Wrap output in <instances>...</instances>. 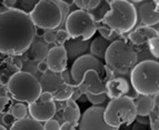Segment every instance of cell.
Listing matches in <instances>:
<instances>
[{"instance_id": "29", "label": "cell", "mask_w": 159, "mask_h": 130, "mask_svg": "<svg viewBox=\"0 0 159 130\" xmlns=\"http://www.w3.org/2000/svg\"><path fill=\"white\" fill-rule=\"evenodd\" d=\"M96 26H97V30H98L99 34H100V37L105 38V39H108V40H110L114 37L115 32L112 31L109 27H107L106 25H103V24L101 25V22H97Z\"/></svg>"}, {"instance_id": "23", "label": "cell", "mask_w": 159, "mask_h": 130, "mask_svg": "<svg viewBox=\"0 0 159 130\" xmlns=\"http://www.w3.org/2000/svg\"><path fill=\"white\" fill-rule=\"evenodd\" d=\"M48 49L47 45L43 43H34L31 46V50L29 52V56L31 57L32 60H39V61H43L45 59H47L48 56Z\"/></svg>"}, {"instance_id": "41", "label": "cell", "mask_w": 159, "mask_h": 130, "mask_svg": "<svg viewBox=\"0 0 159 130\" xmlns=\"http://www.w3.org/2000/svg\"><path fill=\"white\" fill-rule=\"evenodd\" d=\"M77 88H78V89L76 91H75V89H74V93H72V96H71V100H74V101L78 100V99H79L80 97L84 95V92L80 90V88L79 87H77Z\"/></svg>"}, {"instance_id": "3", "label": "cell", "mask_w": 159, "mask_h": 130, "mask_svg": "<svg viewBox=\"0 0 159 130\" xmlns=\"http://www.w3.org/2000/svg\"><path fill=\"white\" fill-rule=\"evenodd\" d=\"M103 59L106 61L105 66L111 72L126 74H129L137 65L138 56L134 47L127 40L117 39L110 43Z\"/></svg>"}, {"instance_id": "38", "label": "cell", "mask_w": 159, "mask_h": 130, "mask_svg": "<svg viewBox=\"0 0 159 130\" xmlns=\"http://www.w3.org/2000/svg\"><path fill=\"white\" fill-rule=\"evenodd\" d=\"M39 100H41L43 102H50V101H53V96L51 92L43 91L39 97Z\"/></svg>"}, {"instance_id": "11", "label": "cell", "mask_w": 159, "mask_h": 130, "mask_svg": "<svg viewBox=\"0 0 159 130\" xmlns=\"http://www.w3.org/2000/svg\"><path fill=\"white\" fill-rule=\"evenodd\" d=\"M105 89H106V95L108 98L116 99L120 97H128V98L135 100L138 98V93L135 90L131 91L129 83L124 78H111L105 83Z\"/></svg>"}, {"instance_id": "15", "label": "cell", "mask_w": 159, "mask_h": 130, "mask_svg": "<svg viewBox=\"0 0 159 130\" xmlns=\"http://www.w3.org/2000/svg\"><path fill=\"white\" fill-rule=\"evenodd\" d=\"M78 87L84 92V95H85V92L93 93V95H99V93L106 92L103 81L99 78L98 74L93 69L88 70L84 74L81 85L78 86Z\"/></svg>"}, {"instance_id": "39", "label": "cell", "mask_w": 159, "mask_h": 130, "mask_svg": "<svg viewBox=\"0 0 159 130\" xmlns=\"http://www.w3.org/2000/svg\"><path fill=\"white\" fill-rule=\"evenodd\" d=\"M37 69H38V71L41 72V74H46L47 71H49L48 65H47V62H46L45 60H43V61H40L39 64L37 65Z\"/></svg>"}, {"instance_id": "7", "label": "cell", "mask_w": 159, "mask_h": 130, "mask_svg": "<svg viewBox=\"0 0 159 130\" xmlns=\"http://www.w3.org/2000/svg\"><path fill=\"white\" fill-rule=\"evenodd\" d=\"M34 26L45 30H52L62 25L60 7L53 0H40L29 15Z\"/></svg>"}, {"instance_id": "36", "label": "cell", "mask_w": 159, "mask_h": 130, "mask_svg": "<svg viewBox=\"0 0 159 130\" xmlns=\"http://www.w3.org/2000/svg\"><path fill=\"white\" fill-rule=\"evenodd\" d=\"M43 39H45L46 43H53L56 41V32L51 31V30H47L43 36Z\"/></svg>"}, {"instance_id": "43", "label": "cell", "mask_w": 159, "mask_h": 130, "mask_svg": "<svg viewBox=\"0 0 159 130\" xmlns=\"http://www.w3.org/2000/svg\"><path fill=\"white\" fill-rule=\"evenodd\" d=\"M9 79H10V78H9L7 74H1V76H0V83L2 86H8Z\"/></svg>"}, {"instance_id": "48", "label": "cell", "mask_w": 159, "mask_h": 130, "mask_svg": "<svg viewBox=\"0 0 159 130\" xmlns=\"http://www.w3.org/2000/svg\"><path fill=\"white\" fill-rule=\"evenodd\" d=\"M0 130H7V129H6V128L3 127V126H1V125H0Z\"/></svg>"}, {"instance_id": "17", "label": "cell", "mask_w": 159, "mask_h": 130, "mask_svg": "<svg viewBox=\"0 0 159 130\" xmlns=\"http://www.w3.org/2000/svg\"><path fill=\"white\" fill-rule=\"evenodd\" d=\"M64 47L66 49L68 59L71 60L72 59L76 60L80 56H84V53L89 50V45L87 41H81L79 39H69Z\"/></svg>"}, {"instance_id": "44", "label": "cell", "mask_w": 159, "mask_h": 130, "mask_svg": "<svg viewBox=\"0 0 159 130\" xmlns=\"http://www.w3.org/2000/svg\"><path fill=\"white\" fill-rule=\"evenodd\" d=\"M45 34H46L45 29H41V28H38V27H36V28H34V35L37 36V37H43V38Z\"/></svg>"}, {"instance_id": "32", "label": "cell", "mask_w": 159, "mask_h": 130, "mask_svg": "<svg viewBox=\"0 0 159 130\" xmlns=\"http://www.w3.org/2000/svg\"><path fill=\"white\" fill-rule=\"evenodd\" d=\"M148 43L149 50H150L151 55H152L155 58H158V56H159V39H158V37L148 40V43Z\"/></svg>"}, {"instance_id": "47", "label": "cell", "mask_w": 159, "mask_h": 130, "mask_svg": "<svg viewBox=\"0 0 159 130\" xmlns=\"http://www.w3.org/2000/svg\"><path fill=\"white\" fill-rule=\"evenodd\" d=\"M8 9L6 8V6L3 5V1H0V13L1 12H5V11H7Z\"/></svg>"}, {"instance_id": "34", "label": "cell", "mask_w": 159, "mask_h": 130, "mask_svg": "<svg viewBox=\"0 0 159 130\" xmlns=\"http://www.w3.org/2000/svg\"><path fill=\"white\" fill-rule=\"evenodd\" d=\"M59 5V7H60V11H61V17H62V24H65V21H66L67 17H68L69 15V6L66 5L65 3V1L62 0V1H57Z\"/></svg>"}, {"instance_id": "2", "label": "cell", "mask_w": 159, "mask_h": 130, "mask_svg": "<svg viewBox=\"0 0 159 130\" xmlns=\"http://www.w3.org/2000/svg\"><path fill=\"white\" fill-rule=\"evenodd\" d=\"M109 10L101 19V24L106 25L116 34L129 32L137 24V10L133 2L126 0L108 1Z\"/></svg>"}, {"instance_id": "4", "label": "cell", "mask_w": 159, "mask_h": 130, "mask_svg": "<svg viewBox=\"0 0 159 130\" xmlns=\"http://www.w3.org/2000/svg\"><path fill=\"white\" fill-rule=\"evenodd\" d=\"M133 89L140 96H155L159 91V64L157 60H143L130 71Z\"/></svg>"}, {"instance_id": "33", "label": "cell", "mask_w": 159, "mask_h": 130, "mask_svg": "<svg viewBox=\"0 0 159 130\" xmlns=\"http://www.w3.org/2000/svg\"><path fill=\"white\" fill-rule=\"evenodd\" d=\"M69 39H70V37L65 29H60L56 32V41L59 43V46H64Z\"/></svg>"}, {"instance_id": "45", "label": "cell", "mask_w": 159, "mask_h": 130, "mask_svg": "<svg viewBox=\"0 0 159 130\" xmlns=\"http://www.w3.org/2000/svg\"><path fill=\"white\" fill-rule=\"evenodd\" d=\"M12 62H13V65H15V67H16L18 70L22 69V61L20 60V59H13Z\"/></svg>"}, {"instance_id": "24", "label": "cell", "mask_w": 159, "mask_h": 130, "mask_svg": "<svg viewBox=\"0 0 159 130\" xmlns=\"http://www.w3.org/2000/svg\"><path fill=\"white\" fill-rule=\"evenodd\" d=\"M74 88L75 87H72V86L62 83V85L52 93L53 100L67 101V100H69V99H71V96H72V93H74Z\"/></svg>"}, {"instance_id": "20", "label": "cell", "mask_w": 159, "mask_h": 130, "mask_svg": "<svg viewBox=\"0 0 159 130\" xmlns=\"http://www.w3.org/2000/svg\"><path fill=\"white\" fill-rule=\"evenodd\" d=\"M135 106L138 117H148V114L154 110V99L149 96H141Z\"/></svg>"}, {"instance_id": "14", "label": "cell", "mask_w": 159, "mask_h": 130, "mask_svg": "<svg viewBox=\"0 0 159 130\" xmlns=\"http://www.w3.org/2000/svg\"><path fill=\"white\" fill-rule=\"evenodd\" d=\"M140 6L138 8L139 17L141 19V22L143 26L152 27L158 24L159 21V1L154 0V1H143L139 2Z\"/></svg>"}, {"instance_id": "9", "label": "cell", "mask_w": 159, "mask_h": 130, "mask_svg": "<svg viewBox=\"0 0 159 130\" xmlns=\"http://www.w3.org/2000/svg\"><path fill=\"white\" fill-rule=\"evenodd\" d=\"M90 69L95 70L102 81L107 80L112 74V72L100 60L91 55H84L74 61L70 69V76H71L74 87H78L81 85L84 74Z\"/></svg>"}, {"instance_id": "37", "label": "cell", "mask_w": 159, "mask_h": 130, "mask_svg": "<svg viewBox=\"0 0 159 130\" xmlns=\"http://www.w3.org/2000/svg\"><path fill=\"white\" fill-rule=\"evenodd\" d=\"M2 121L5 125L7 126H12L15 122H16V119H15V117H13L12 114H10V112H8V114H3V117H2Z\"/></svg>"}, {"instance_id": "30", "label": "cell", "mask_w": 159, "mask_h": 130, "mask_svg": "<svg viewBox=\"0 0 159 130\" xmlns=\"http://www.w3.org/2000/svg\"><path fill=\"white\" fill-rule=\"evenodd\" d=\"M12 108V101L7 96H0V112L8 114Z\"/></svg>"}, {"instance_id": "31", "label": "cell", "mask_w": 159, "mask_h": 130, "mask_svg": "<svg viewBox=\"0 0 159 130\" xmlns=\"http://www.w3.org/2000/svg\"><path fill=\"white\" fill-rule=\"evenodd\" d=\"M148 120H149V126H150V130H159V112L158 111H152L148 114Z\"/></svg>"}, {"instance_id": "10", "label": "cell", "mask_w": 159, "mask_h": 130, "mask_svg": "<svg viewBox=\"0 0 159 130\" xmlns=\"http://www.w3.org/2000/svg\"><path fill=\"white\" fill-rule=\"evenodd\" d=\"M103 110L101 106H93L88 108L81 114L78 123L79 130H119L118 128H111L103 120Z\"/></svg>"}, {"instance_id": "26", "label": "cell", "mask_w": 159, "mask_h": 130, "mask_svg": "<svg viewBox=\"0 0 159 130\" xmlns=\"http://www.w3.org/2000/svg\"><path fill=\"white\" fill-rule=\"evenodd\" d=\"M74 3L79 8V10L89 12L97 8L100 5V1L99 0H75Z\"/></svg>"}, {"instance_id": "16", "label": "cell", "mask_w": 159, "mask_h": 130, "mask_svg": "<svg viewBox=\"0 0 159 130\" xmlns=\"http://www.w3.org/2000/svg\"><path fill=\"white\" fill-rule=\"evenodd\" d=\"M156 37H158V31L152 27L146 26L138 27L128 35V39L135 46H143L148 43V40Z\"/></svg>"}, {"instance_id": "28", "label": "cell", "mask_w": 159, "mask_h": 130, "mask_svg": "<svg viewBox=\"0 0 159 130\" xmlns=\"http://www.w3.org/2000/svg\"><path fill=\"white\" fill-rule=\"evenodd\" d=\"M85 97L87 98V100L89 102L93 105V106H100V105L105 104L107 101V95L105 93H99V95H93V93L85 92Z\"/></svg>"}, {"instance_id": "21", "label": "cell", "mask_w": 159, "mask_h": 130, "mask_svg": "<svg viewBox=\"0 0 159 130\" xmlns=\"http://www.w3.org/2000/svg\"><path fill=\"white\" fill-rule=\"evenodd\" d=\"M110 45V41L108 39H105L102 37H97L93 43H90V53L91 56H93L95 58H97L98 60L100 59H103L105 57V52H106L107 48Z\"/></svg>"}, {"instance_id": "18", "label": "cell", "mask_w": 159, "mask_h": 130, "mask_svg": "<svg viewBox=\"0 0 159 130\" xmlns=\"http://www.w3.org/2000/svg\"><path fill=\"white\" fill-rule=\"evenodd\" d=\"M62 83L64 81H62L60 74L47 71L46 74H43V78H41L40 86H41V89H45V91L53 93Z\"/></svg>"}, {"instance_id": "40", "label": "cell", "mask_w": 159, "mask_h": 130, "mask_svg": "<svg viewBox=\"0 0 159 130\" xmlns=\"http://www.w3.org/2000/svg\"><path fill=\"white\" fill-rule=\"evenodd\" d=\"M133 130H148V125L141 123V122H136L133 126Z\"/></svg>"}, {"instance_id": "1", "label": "cell", "mask_w": 159, "mask_h": 130, "mask_svg": "<svg viewBox=\"0 0 159 130\" xmlns=\"http://www.w3.org/2000/svg\"><path fill=\"white\" fill-rule=\"evenodd\" d=\"M34 37V26L29 15L16 9L0 13V53L24 55L31 46Z\"/></svg>"}, {"instance_id": "22", "label": "cell", "mask_w": 159, "mask_h": 130, "mask_svg": "<svg viewBox=\"0 0 159 130\" xmlns=\"http://www.w3.org/2000/svg\"><path fill=\"white\" fill-rule=\"evenodd\" d=\"M10 130H45L43 123L36 121L32 118H25L21 120H16V122L10 127Z\"/></svg>"}, {"instance_id": "27", "label": "cell", "mask_w": 159, "mask_h": 130, "mask_svg": "<svg viewBox=\"0 0 159 130\" xmlns=\"http://www.w3.org/2000/svg\"><path fill=\"white\" fill-rule=\"evenodd\" d=\"M11 114H12L16 120H21L25 119L27 117V114H28V108L25 104H16L13 105L12 108H11Z\"/></svg>"}, {"instance_id": "35", "label": "cell", "mask_w": 159, "mask_h": 130, "mask_svg": "<svg viewBox=\"0 0 159 130\" xmlns=\"http://www.w3.org/2000/svg\"><path fill=\"white\" fill-rule=\"evenodd\" d=\"M43 129L45 130H59L60 129V123H59L57 120L50 119V120H48V121L45 122Z\"/></svg>"}, {"instance_id": "42", "label": "cell", "mask_w": 159, "mask_h": 130, "mask_svg": "<svg viewBox=\"0 0 159 130\" xmlns=\"http://www.w3.org/2000/svg\"><path fill=\"white\" fill-rule=\"evenodd\" d=\"M59 130H76V127L72 126L69 122H64L62 125H60V129Z\"/></svg>"}, {"instance_id": "8", "label": "cell", "mask_w": 159, "mask_h": 130, "mask_svg": "<svg viewBox=\"0 0 159 130\" xmlns=\"http://www.w3.org/2000/svg\"><path fill=\"white\" fill-rule=\"evenodd\" d=\"M65 26L70 39H79L81 41L89 40L97 31V26L93 16L87 11L79 9L69 13Z\"/></svg>"}, {"instance_id": "6", "label": "cell", "mask_w": 159, "mask_h": 130, "mask_svg": "<svg viewBox=\"0 0 159 130\" xmlns=\"http://www.w3.org/2000/svg\"><path fill=\"white\" fill-rule=\"evenodd\" d=\"M136 119L135 101L126 96L111 99L103 110V120L111 128L119 129L120 126H130Z\"/></svg>"}, {"instance_id": "46", "label": "cell", "mask_w": 159, "mask_h": 130, "mask_svg": "<svg viewBox=\"0 0 159 130\" xmlns=\"http://www.w3.org/2000/svg\"><path fill=\"white\" fill-rule=\"evenodd\" d=\"M15 1L16 0H9V1H3V5L6 6L7 9H13V6H15Z\"/></svg>"}, {"instance_id": "25", "label": "cell", "mask_w": 159, "mask_h": 130, "mask_svg": "<svg viewBox=\"0 0 159 130\" xmlns=\"http://www.w3.org/2000/svg\"><path fill=\"white\" fill-rule=\"evenodd\" d=\"M37 2L38 1H36V0H19V1L16 0L13 9L22 11V12L27 13V15H30V12L34 8V6L37 5Z\"/></svg>"}, {"instance_id": "19", "label": "cell", "mask_w": 159, "mask_h": 130, "mask_svg": "<svg viewBox=\"0 0 159 130\" xmlns=\"http://www.w3.org/2000/svg\"><path fill=\"white\" fill-rule=\"evenodd\" d=\"M80 117H81V114H80V108L77 105V102L71 99L67 100L66 108L64 110V120L65 122H69L71 123L72 126H78L79 123Z\"/></svg>"}, {"instance_id": "13", "label": "cell", "mask_w": 159, "mask_h": 130, "mask_svg": "<svg viewBox=\"0 0 159 130\" xmlns=\"http://www.w3.org/2000/svg\"><path fill=\"white\" fill-rule=\"evenodd\" d=\"M46 62L51 72L61 74L65 70H67L68 57H67L66 49L64 46H56V47L49 49Z\"/></svg>"}, {"instance_id": "5", "label": "cell", "mask_w": 159, "mask_h": 130, "mask_svg": "<svg viewBox=\"0 0 159 130\" xmlns=\"http://www.w3.org/2000/svg\"><path fill=\"white\" fill-rule=\"evenodd\" d=\"M8 92L13 99L25 101L28 105L38 100L43 92L39 80L34 74L26 71H18L9 79Z\"/></svg>"}, {"instance_id": "12", "label": "cell", "mask_w": 159, "mask_h": 130, "mask_svg": "<svg viewBox=\"0 0 159 130\" xmlns=\"http://www.w3.org/2000/svg\"><path fill=\"white\" fill-rule=\"evenodd\" d=\"M28 112L31 118L36 121H48L53 118L56 114V104L53 101L43 102L41 100H36L34 102L28 105Z\"/></svg>"}]
</instances>
